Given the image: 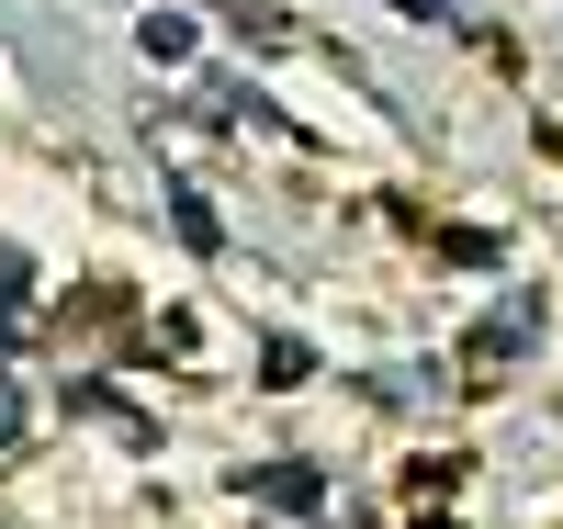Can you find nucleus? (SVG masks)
<instances>
[{
	"mask_svg": "<svg viewBox=\"0 0 563 529\" xmlns=\"http://www.w3.org/2000/svg\"><path fill=\"white\" fill-rule=\"evenodd\" d=\"M135 45H147V57H192V23H180V12H147V34H135Z\"/></svg>",
	"mask_w": 563,
	"mask_h": 529,
	"instance_id": "nucleus-1",
	"label": "nucleus"
},
{
	"mask_svg": "<svg viewBox=\"0 0 563 529\" xmlns=\"http://www.w3.org/2000/svg\"><path fill=\"white\" fill-rule=\"evenodd\" d=\"M12 294H23V260H12V249H0V305H12Z\"/></svg>",
	"mask_w": 563,
	"mask_h": 529,
	"instance_id": "nucleus-2",
	"label": "nucleus"
}]
</instances>
